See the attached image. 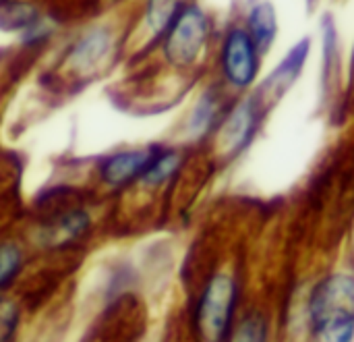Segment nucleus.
I'll list each match as a JSON object with an SVG mask.
<instances>
[{"label":"nucleus","instance_id":"nucleus-1","mask_svg":"<svg viewBox=\"0 0 354 342\" xmlns=\"http://www.w3.org/2000/svg\"><path fill=\"white\" fill-rule=\"evenodd\" d=\"M97 231V216L93 208L77 197H56L31 222L25 241L33 253L66 255L83 249Z\"/></svg>","mask_w":354,"mask_h":342},{"label":"nucleus","instance_id":"nucleus-2","mask_svg":"<svg viewBox=\"0 0 354 342\" xmlns=\"http://www.w3.org/2000/svg\"><path fill=\"white\" fill-rule=\"evenodd\" d=\"M241 285L232 270H214L193 305V330L199 342H224L239 318Z\"/></svg>","mask_w":354,"mask_h":342},{"label":"nucleus","instance_id":"nucleus-3","mask_svg":"<svg viewBox=\"0 0 354 342\" xmlns=\"http://www.w3.org/2000/svg\"><path fill=\"white\" fill-rule=\"evenodd\" d=\"M212 35V19L205 8L191 0L160 42L162 58L168 66L187 71L197 66Z\"/></svg>","mask_w":354,"mask_h":342},{"label":"nucleus","instance_id":"nucleus-4","mask_svg":"<svg viewBox=\"0 0 354 342\" xmlns=\"http://www.w3.org/2000/svg\"><path fill=\"white\" fill-rule=\"evenodd\" d=\"M261 54L243 23H230L222 35L218 52V69L226 89L247 93L261 69Z\"/></svg>","mask_w":354,"mask_h":342},{"label":"nucleus","instance_id":"nucleus-5","mask_svg":"<svg viewBox=\"0 0 354 342\" xmlns=\"http://www.w3.org/2000/svg\"><path fill=\"white\" fill-rule=\"evenodd\" d=\"M263 112H266V106L257 93L243 98L236 104L228 106L220 127L214 133L222 156L236 158L253 143V139L259 131Z\"/></svg>","mask_w":354,"mask_h":342},{"label":"nucleus","instance_id":"nucleus-6","mask_svg":"<svg viewBox=\"0 0 354 342\" xmlns=\"http://www.w3.org/2000/svg\"><path fill=\"white\" fill-rule=\"evenodd\" d=\"M158 145L145 147H127L112 152L97 160L95 164V181L108 193H124L135 189L141 174L149 166Z\"/></svg>","mask_w":354,"mask_h":342},{"label":"nucleus","instance_id":"nucleus-7","mask_svg":"<svg viewBox=\"0 0 354 342\" xmlns=\"http://www.w3.org/2000/svg\"><path fill=\"white\" fill-rule=\"evenodd\" d=\"M336 316H354V274L351 272L324 276L307 297V326Z\"/></svg>","mask_w":354,"mask_h":342},{"label":"nucleus","instance_id":"nucleus-8","mask_svg":"<svg viewBox=\"0 0 354 342\" xmlns=\"http://www.w3.org/2000/svg\"><path fill=\"white\" fill-rule=\"evenodd\" d=\"M114 50V31L108 25H95L81 33L64 58V66L77 75L95 73Z\"/></svg>","mask_w":354,"mask_h":342},{"label":"nucleus","instance_id":"nucleus-9","mask_svg":"<svg viewBox=\"0 0 354 342\" xmlns=\"http://www.w3.org/2000/svg\"><path fill=\"white\" fill-rule=\"evenodd\" d=\"M309 52H311V39L309 37H303L299 39L288 52L286 56L280 60V64L270 73V77L263 81V85L259 87L257 96L259 100H274V98H280L286 93V89L299 79V75L303 73V66L309 58Z\"/></svg>","mask_w":354,"mask_h":342},{"label":"nucleus","instance_id":"nucleus-10","mask_svg":"<svg viewBox=\"0 0 354 342\" xmlns=\"http://www.w3.org/2000/svg\"><path fill=\"white\" fill-rule=\"evenodd\" d=\"M33 251L23 235H0V295L12 293V289L27 274Z\"/></svg>","mask_w":354,"mask_h":342},{"label":"nucleus","instance_id":"nucleus-11","mask_svg":"<svg viewBox=\"0 0 354 342\" xmlns=\"http://www.w3.org/2000/svg\"><path fill=\"white\" fill-rule=\"evenodd\" d=\"M185 162H187V156L183 150L158 145L149 166L141 174L135 189L145 191V193H158V191L166 189L168 185H172L180 177Z\"/></svg>","mask_w":354,"mask_h":342},{"label":"nucleus","instance_id":"nucleus-12","mask_svg":"<svg viewBox=\"0 0 354 342\" xmlns=\"http://www.w3.org/2000/svg\"><path fill=\"white\" fill-rule=\"evenodd\" d=\"M226 106H224V96L220 89L216 87H209L205 89L193 110H191V116H189V123H187V133L193 141H203L207 139L209 135L216 133V129L220 127L224 114H226Z\"/></svg>","mask_w":354,"mask_h":342},{"label":"nucleus","instance_id":"nucleus-13","mask_svg":"<svg viewBox=\"0 0 354 342\" xmlns=\"http://www.w3.org/2000/svg\"><path fill=\"white\" fill-rule=\"evenodd\" d=\"M189 2L191 0H145L141 12V31L149 48L162 42L170 25Z\"/></svg>","mask_w":354,"mask_h":342},{"label":"nucleus","instance_id":"nucleus-14","mask_svg":"<svg viewBox=\"0 0 354 342\" xmlns=\"http://www.w3.org/2000/svg\"><path fill=\"white\" fill-rule=\"evenodd\" d=\"M249 31V35L253 37L257 50L261 56H266L276 37H278V12L276 6L270 0H255L247 15H245V23H243Z\"/></svg>","mask_w":354,"mask_h":342},{"label":"nucleus","instance_id":"nucleus-15","mask_svg":"<svg viewBox=\"0 0 354 342\" xmlns=\"http://www.w3.org/2000/svg\"><path fill=\"white\" fill-rule=\"evenodd\" d=\"M25 303L15 293L0 295V342H19L25 328Z\"/></svg>","mask_w":354,"mask_h":342},{"label":"nucleus","instance_id":"nucleus-16","mask_svg":"<svg viewBox=\"0 0 354 342\" xmlns=\"http://www.w3.org/2000/svg\"><path fill=\"white\" fill-rule=\"evenodd\" d=\"M41 19L35 4L25 0H0V29L4 31H27Z\"/></svg>","mask_w":354,"mask_h":342},{"label":"nucleus","instance_id":"nucleus-17","mask_svg":"<svg viewBox=\"0 0 354 342\" xmlns=\"http://www.w3.org/2000/svg\"><path fill=\"white\" fill-rule=\"evenodd\" d=\"M224 342H270V320L259 309L245 312L236 318Z\"/></svg>","mask_w":354,"mask_h":342},{"label":"nucleus","instance_id":"nucleus-18","mask_svg":"<svg viewBox=\"0 0 354 342\" xmlns=\"http://www.w3.org/2000/svg\"><path fill=\"white\" fill-rule=\"evenodd\" d=\"M309 342H354V316H336L309 324Z\"/></svg>","mask_w":354,"mask_h":342},{"label":"nucleus","instance_id":"nucleus-19","mask_svg":"<svg viewBox=\"0 0 354 342\" xmlns=\"http://www.w3.org/2000/svg\"><path fill=\"white\" fill-rule=\"evenodd\" d=\"M48 37H52V29L48 27V23L44 21V17H41L35 25H31L27 31L21 33V39H23V44H27V46H37V44L46 42Z\"/></svg>","mask_w":354,"mask_h":342}]
</instances>
